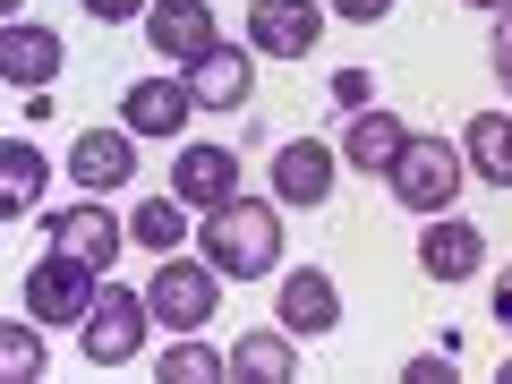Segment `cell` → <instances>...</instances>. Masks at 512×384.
I'll return each instance as SVG.
<instances>
[{"instance_id": "cell-12", "label": "cell", "mask_w": 512, "mask_h": 384, "mask_svg": "<svg viewBox=\"0 0 512 384\" xmlns=\"http://www.w3.org/2000/svg\"><path fill=\"white\" fill-rule=\"evenodd\" d=\"M274 197L282 205H325L333 197V154L316 146V137H291V146L274 154Z\"/></svg>"}, {"instance_id": "cell-22", "label": "cell", "mask_w": 512, "mask_h": 384, "mask_svg": "<svg viewBox=\"0 0 512 384\" xmlns=\"http://www.w3.org/2000/svg\"><path fill=\"white\" fill-rule=\"evenodd\" d=\"M231 376V359H214L205 342H180V350H163V384H222Z\"/></svg>"}, {"instance_id": "cell-18", "label": "cell", "mask_w": 512, "mask_h": 384, "mask_svg": "<svg viewBox=\"0 0 512 384\" xmlns=\"http://www.w3.org/2000/svg\"><path fill=\"white\" fill-rule=\"evenodd\" d=\"M231 376H239V384H291V376H299V350L282 342L274 325H256V333H239V350H231Z\"/></svg>"}, {"instance_id": "cell-20", "label": "cell", "mask_w": 512, "mask_h": 384, "mask_svg": "<svg viewBox=\"0 0 512 384\" xmlns=\"http://www.w3.org/2000/svg\"><path fill=\"white\" fill-rule=\"evenodd\" d=\"M461 146H470V171L495 188H512V120L504 111H478L470 128H461Z\"/></svg>"}, {"instance_id": "cell-27", "label": "cell", "mask_w": 512, "mask_h": 384, "mask_svg": "<svg viewBox=\"0 0 512 384\" xmlns=\"http://www.w3.org/2000/svg\"><path fill=\"white\" fill-rule=\"evenodd\" d=\"M436 376L453 384V350H444V359H410V384H436Z\"/></svg>"}, {"instance_id": "cell-21", "label": "cell", "mask_w": 512, "mask_h": 384, "mask_svg": "<svg viewBox=\"0 0 512 384\" xmlns=\"http://www.w3.org/2000/svg\"><path fill=\"white\" fill-rule=\"evenodd\" d=\"M180 231H188V205H137V222H128V239H137V248H154V256H171L180 248Z\"/></svg>"}, {"instance_id": "cell-14", "label": "cell", "mask_w": 512, "mask_h": 384, "mask_svg": "<svg viewBox=\"0 0 512 384\" xmlns=\"http://www.w3.org/2000/svg\"><path fill=\"white\" fill-rule=\"evenodd\" d=\"M52 248L86 256L94 274H111V256H120V222L103 214V205H69V214H52Z\"/></svg>"}, {"instance_id": "cell-24", "label": "cell", "mask_w": 512, "mask_h": 384, "mask_svg": "<svg viewBox=\"0 0 512 384\" xmlns=\"http://www.w3.org/2000/svg\"><path fill=\"white\" fill-rule=\"evenodd\" d=\"M495 77H504V86H512V0H504V9H495Z\"/></svg>"}, {"instance_id": "cell-30", "label": "cell", "mask_w": 512, "mask_h": 384, "mask_svg": "<svg viewBox=\"0 0 512 384\" xmlns=\"http://www.w3.org/2000/svg\"><path fill=\"white\" fill-rule=\"evenodd\" d=\"M470 9H504V0H470Z\"/></svg>"}, {"instance_id": "cell-28", "label": "cell", "mask_w": 512, "mask_h": 384, "mask_svg": "<svg viewBox=\"0 0 512 384\" xmlns=\"http://www.w3.org/2000/svg\"><path fill=\"white\" fill-rule=\"evenodd\" d=\"M333 9H342V18H359V26H376L384 9H393V0H333Z\"/></svg>"}, {"instance_id": "cell-29", "label": "cell", "mask_w": 512, "mask_h": 384, "mask_svg": "<svg viewBox=\"0 0 512 384\" xmlns=\"http://www.w3.org/2000/svg\"><path fill=\"white\" fill-rule=\"evenodd\" d=\"M495 325H504V333H512V274H504V282H495Z\"/></svg>"}, {"instance_id": "cell-10", "label": "cell", "mask_w": 512, "mask_h": 384, "mask_svg": "<svg viewBox=\"0 0 512 384\" xmlns=\"http://www.w3.org/2000/svg\"><path fill=\"white\" fill-rule=\"evenodd\" d=\"M188 94H197L205 111H239L256 94V52H239V43H214V52L188 69Z\"/></svg>"}, {"instance_id": "cell-31", "label": "cell", "mask_w": 512, "mask_h": 384, "mask_svg": "<svg viewBox=\"0 0 512 384\" xmlns=\"http://www.w3.org/2000/svg\"><path fill=\"white\" fill-rule=\"evenodd\" d=\"M504 384H512V359H504Z\"/></svg>"}, {"instance_id": "cell-9", "label": "cell", "mask_w": 512, "mask_h": 384, "mask_svg": "<svg viewBox=\"0 0 512 384\" xmlns=\"http://www.w3.org/2000/svg\"><path fill=\"white\" fill-rule=\"evenodd\" d=\"M188 111H197V94H188V86H171V77H137V86L120 94L128 137H180V128H188Z\"/></svg>"}, {"instance_id": "cell-6", "label": "cell", "mask_w": 512, "mask_h": 384, "mask_svg": "<svg viewBox=\"0 0 512 384\" xmlns=\"http://www.w3.org/2000/svg\"><path fill=\"white\" fill-rule=\"evenodd\" d=\"M146 43L171 60V69H197L222 35H214V9H205V0H154L146 9Z\"/></svg>"}, {"instance_id": "cell-3", "label": "cell", "mask_w": 512, "mask_h": 384, "mask_svg": "<svg viewBox=\"0 0 512 384\" xmlns=\"http://www.w3.org/2000/svg\"><path fill=\"white\" fill-rule=\"evenodd\" d=\"M94 299H103V274H94L86 256H69V248H52L35 274H26V308H35L43 325H86Z\"/></svg>"}, {"instance_id": "cell-7", "label": "cell", "mask_w": 512, "mask_h": 384, "mask_svg": "<svg viewBox=\"0 0 512 384\" xmlns=\"http://www.w3.org/2000/svg\"><path fill=\"white\" fill-rule=\"evenodd\" d=\"M146 299H128V291H111L103 282V299H94V316H86V359L94 367H120V359H137V342H146Z\"/></svg>"}, {"instance_id": "cell-11", "label": "cell", "mask_w": 512, "mask_h": 384, "mask_svg": "<svg viewBox=\"0 0 512 384\" xmlns=\"http://www.w3.org/2000/svg\"><path fill=\"white\" fill-rule=\"evenodd\" d=\"M419 265L436 282H470L478 265H487V239H478V222H453V214H436L419 231Z\"/></svg>"}, {"instance_id": "cell-8", "label": "cell", "mask_w": 512, "mask_h": 384, "mask_svg": "<svg viewBox=\"0 0 512 384\" xmlns=\"http://www.w3.org/2000/svg\"><path fill=\"white\" fill-rule=\"evenodd\" d=\"M171 197H180V205H205V214L231 205V197H239V154H231V146H188L180 163H171Z\"/></svg>"}, {"instance_id": "cell-13", "label": "cell", "mask_w": 512, "mask_h": 384, "mask_svg": "<svg viewBox=\"0 0 512 384\" xmlns=\"http://www.w3.org/2000/svg\"><path fill=\"white\" fill-rule=\"evenodd\" d=\"M69 171H77V188H120L128 171H137V137H120V128H86L77 137V154H69Z\"/></svg>"}, {"instance_id": "cell-16", "label": "cell", "mask_w": 512, "mask_h": 384, "mask_svg": "<svg viewBox=\"0 0 512 384\" xmlns=\"http://www.w3.org/2000/svg\"><path fill=\"white\" fill-rule=\"evenodd\" d=\"M342 325V291L325 274H282V333H333Z\"/></svg>"}, {"instance_id": "cell-5", "label": "cell", "mask_w": 512, "mask_h": 384, "mask_svg": "<svg viewBox=\"0 0 512 384\" xmlns=\"http://www.w3.org/2000/svg\"><path fill=\"white\" fill-rule=\"evenodd\" d=\"M316 35H325V9H316V0H248V52L308 60Z\"/></svg>"}, {"instance_id": "cell-26", "label": "cell", "mask_w": 512, "mask_h": 384, "mask_svg": "<svg viewBox=\"0 0 512 384\" xmlns=\"http://www.w3.org/2000/svg\"><path fill=\"white\" fill-rule=\"evenodd\" d=\"M146 0H86V18H103V26H120V18H137Z\"/></svg>"}, {"instance_id": "cell-19", "label": "cell", "mask_w": 512, "mask_h": 384, "mask_svg": "<svg viewBox=\"0 0 512 384\" xmlns=\"http://www.w3.org/2000/svg\"><path fill=\"white\" fill-rule=\"evenodd\" d=\"M43 180H52V171H43L35 137H9V146H0V214H35Z\"/></svg>"}, {"instance_id": "cell-23", "label": "cell", "mask_w": 512, "mask_h": 384, "mask_svg": "<svg viewBox=\"0 0 512 384\" xmlns=\"http://www.w3.org/2000/svg\"><path fill=\"white\" fill-rule=\"evenodd\" d=\"M35 325H43V316H35ZM35 325H26V316H18V325H0V367H9V376H43V342H35Z\"/></svg>"}, {"instance_id": "cell-15", "label": "cell", "mask_w": 512, "mask_h": 384, "mask_svg": "<svg viewBox=\"0 0 512 384\" xmlns=\"http://www.w3.org/2000/svg\"><path fill=\"white\" fill-rule=\"evenodd\" d=\"M0 69H9V86L43 94L52 69H60V35H52V26H9V35H0Z\"/></svg>"}, {"instance_id": "cell-4", "label": "cell", "mask_w": 512, "mask_h": 384, "mask_svg": "<svg viewBox=\"0 0 512 384\" xmlns=\"http://www.w3.org/2000/svg\"><path fill=\"white\" fill-rule=\"evenodd\" d=\"M393 197H402L410 214H444V205L461 197V146H444V137H410L402 163H393Z\"/></svg>"}, {"instance_id": "cell-1", "label": "cell", "mask_w": 512, "mask_h": 384, "mask_svg": "<svg viewBox=\"0 0 512 384\" xmlns=\"http://www.w3.org/2000/svg\"><path fill=\"white\" fill-rule=\"evenodd\" d=\"M205 256H214L222 274L256 282V274H274L282 265V214L274 205H256V197H231L205 214Z\"/></svg>"}, {"instance_id": "cell-25", "label": "cell", "mask_w": 512, "mask_h": 384, "mask_svg": "<svg viewBox=\"0 0 512 384\" xmlns=\"http://www.w3.org/2000/svg\"><path fill=\"white\" fill-rule=\"evenodd\" d=\"M333 94H342L350 111H367V69H342V77H333Z\"/></svg>"}, {"instance_id": "cell-17", "label": "cell", "mask_w": 512, "mask_h": 384, "mask_svg": "<svg viewBox=\"0 0 512 384\" xmlns=\"http://www.w3.org/2000/svg\"><path fill=\"white\" fill-rule=\"evenodd\" d=\"M402 146H410V128L393 120V111H359V120L342 128V163H359V171H393Z\"/></svg>"}, {"instance_id": "cell-2", "label": "cell", "mask_w": 512, "mask_h": 384, "mask_svg": "<svg viewBox=\"0 0 512 384\" xmlns=\"http://www.w3.org/2000/svg\"><path fill=\"white\" fill-rule=\"evenodd\" d=\"M214 299H222V265L214 256H180L171 248L163 265H154V282H146L154 325H171V333H197L205 316H214Z\"/></svg>"}]
</instances>
